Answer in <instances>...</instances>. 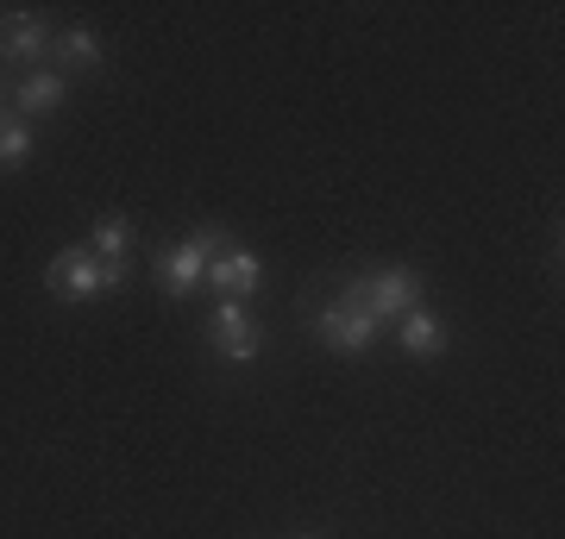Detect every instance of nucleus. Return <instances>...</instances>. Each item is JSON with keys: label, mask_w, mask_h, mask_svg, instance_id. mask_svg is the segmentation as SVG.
Segmentation results:
<instances>
[{"label": "nucleus", "mask_w": 565, "mask_h": 539, "mask_svg": "<svg viewBox=\"0 0 565 539\" xmlns=\"http://www.w3.org/2000/svg\"><path fill=\"white\" fill-rule=\"evenodd\" d=\"M226 251V226H202V233H189L182 245H170L158 258V282H163V295L182 301V295H195L207 277V263Z\"/></svg>", "instance_id": "nucleus-1"}, {"label": "nucleus", "mask_w": 565, "mask_h": 539, "mask_svg": "<svg viewBox=\"0 0 565 539\" xmlns=\"http://www.w3.org/2000/svg\"><path fill=\"white\" fill-rule=\"evenodd\" d=\"M315 333H321L333 352H352V358H359V352H371V339H377V314L364 308L359 282H352L340 301H327L321 314H315Z\"/></svg>", "instance_id": "nucleus-2"}, {"label": "nucleus", "mask_w": 565, "mask_h": 539, "mask_svg": "<svg viewBox=\"0 0 565 539\" xmlns=\"http://www.w3.org/2000/svg\"><path fill=\"white\" fill-rule=\"evenodd\" d=\"M44 289L57 301H95L102 295V258L88 251V245H70V251H57V258L44 263Z\"/></svg>", "instance_id": "nucleus-3"}, {"label": "nucleus", "mask_w": 565, "mask_h": 539, "mask_svg": "<svg viewBox=\"0 0 565 539\" xmlns=\"http://www.w3.org/2000/svg\"><path fill=\"white\" fill-rule=\"evenodd\" d=\"M359 295H364V308L377 314V326H384V320H403L408 308H422V277L396 263V270H377V277H364V282H359Z\"/></svg>", "instance_id": "nucleus-4"}, {"label": "nucleus", "mask_w": 565, "mask_h": 539, "mask_svg": "<svg viewBox=\"0 0 565 539\" xmlns=\"http://www.w3.org/2000/svg\"><path fill=\"white\" fill-rule=\"evenodd\" d=\"M207 333H214V352H221L226 364H252L264 352V333H258V320L245 314V301H221Z\"/></svg>", "instance_id": "nucleus-5"}, {"label": "nucleus", "mask_w": 565, "mask_h": 539, "mask_svg": "<svg viewBox=\"0 0 565 539\" xmlns=\"http://www.w3.org/2000/svg\"><path fill=\"white\" fill-rule=\"evenodd\" d=\"M207 289H214V295L221 301H245V295H258L264 289V258L258 251H239V245H226L221 258L207 263Z\"/></svg>", "instance_id": "nucleus-6"}, {"label": "nucleus", "mask_w": 565, "mask_h": 539, "mask_svg": "<svg viewBox=\"0 0 565 539\" xmlns=\"http://www.w3.org/2000/svg\"><path fill=\"white\" fill-rule=\"evenodd\" d=\"M51 51V25L39 13H0V63H39Z\"/></svg>", "instance_id": "nucleus-7"}, {"label": "nucleus", "mask_w": 565, "mask_h": 539, "mask_svg": "<svg viewBox=\"0 0 565 539\" xmlns=\"http://www.w3.org/2000/svg\"><path fill=\"white\" fill-rule=\"evenodd\" d=\"M63 95H70V82H63L57 69H32V76L13 88V114H20V120H32V114H57Z\"/></svg>", "instance_id": "nucleus-8"}, {"label": "nucleus", "mask_w": 565, "mask_h": 539, "mask_svg": "<svg viewBox=\"0 0 565 539\" xmlns=\"http://www.w3.org/2000/svg\"><path fill=\"white\" fill-rule=\"evenodd\" d=\"M396 326H403V352H408V358H440V352H446V326H440L434 308H408Z\"/></svg>", "instance_id": "nucleus-9"}, {"label": "nucleus", "mask_w": 565, "mask_h": 539, "mask_svg": "<svg viewBox=\"0 0 565 539\" xmlns=\"http://www.w3.org/2000/svg\"><path fill=\"white\" fill-rule=\"evenodd\" d=\"M51 57H57L63 69H102V39H95L88 25H70V32L51 39Z\"/></svg>", "instance_id": "nucleus-10"}, {"label": "nucleus", "mask_w": 565, "mask_h": 539, "mask_svg": "<svg viewBox=\"0 0 565 539\" xmlns=\"http://www.w3.org/2000/svg\"><path fill=\"white\" fill-rule=\"evenodd\" d=\"M88 251H95V258H126V251H132V220H126V214H102L95 233H88Z\"/></svg>", "instance_id": "nucleus-11"}, {"label": "nucleus", "mask_w": 565, "mask_h": 539, "mask_svg": "<svg viewBox=\"0 0 565 539\" xmlns=\"http://www.w3.org/2000/svg\"><path fill=\"white\" fill-rule=\"evenodd\" d=\"M25 158H32V126L7 107L0 114V163H25Z\"/></svg>", "instance_id": "nucleus-12"}, {"label": "nucleus", "mask_w": 565, "mask_h": 539, "mask_svg": "<svg viewBox=\"0 0 565 539\" xmlns=\"http://www.w3.org/2000/svg\"><path fill=\"white\" fill-rule=\"evenodd\" d=\"M126 277H132V263H126V258H102V295L126 289Z\"/></svg>", "instance_id": "nucleus-13"}, {"label": "nucleus", "mask_w": 565, "mask_h": 539, "mask_svg": "<svg viewBox=\"0 0 565 539\" xmlns=\"http://www.w3.org/2000/svg\"><path fill=\"white\" fill-rule=\"evenodd\" d=\"M7 107H13V88H7V82H0V114H7Z\"/></svg>", "instance_id": "nucleus-14"}]
</instances>
